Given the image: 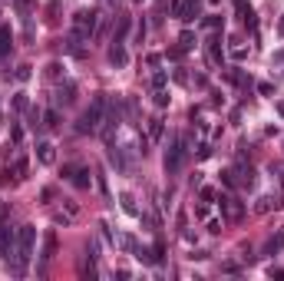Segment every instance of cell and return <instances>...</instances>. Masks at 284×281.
I'll return each mask as SVG.
<instances>
[{
    "mask_svg": "<svg viewBox=\"0 0 284 281\" xmlns=\"http://www.w3.org/2000/svg\"><path fill=\"white\" fill-rule=\"evenodd\" d=\"M221 23H225V20H221L218 13H212V17H205V27H208V30H218Z\"/></svg>",
    "mask_w": 284,
    "mask_h": 281,
    "instance_id": "obj_30",
    "label": "cell"
},
{
    "mask_svg": "<svg viewBox=\"0 0 284 281\" xmlns=\"http://www.w3.org/2000/svg\"><path fill=\"white\" fill-rule=\"evenodd\" d=\"M129 3H142V0H129Z\"/></svg>",
    "mask_w": 284,
    "mask_h": 281,
    "instance_id": "obj_51",
    "label": "cell"
},
{
    "mask_svg": "<svg viewBox=\"0 0 284 281\" xmlns=\"http://www.w3.org/2000/svg\"><path fill=\"white\" fill-rule=\"evenodd\" d=\"M278 33H281V37H284V17H281V20H278Z\"/></svg>",
    "mask_w": 284,
    "mask_h": 281,
    "instance_id": "obj_49",
    "label": "cell"
},
{
    "mask_svg": "<svg viewBox=\"0 0 284 281\" xmlns=\"http://www.w3.org/2000/svg\"><path fill=\"white\" fill-rule=\"evenodd\" d=\"M96 27H99V13L96 10H76V13H73V30H70V40L83 43V40H89V37L96 33Z\"/></svg>",
    "mask_w": 284,
    "mask_h": 281,
    "instance_id": "obj_3",
    "label": "cell"
},
{
    "mask_svg": "<svg viewBox=\"0 0 284 281\" xmlns=\"http://www.w3.org/2000/svg\"><path fill=\"white\" fill-rule=\"evenodd\" d=\"M10 139H13V142L23 139V129H20V126H13V129H10Z\"/></svg>",
    "mask_w": 284,
    "mask_h": 281,
    "instance_id": "obj_45",
    "label": "cell"
},
{
    "mask_svg": "<svg viewBox=\"0 0 284 281\" xmlns=\"http://www.w3.org/2000/svg\"><path fill=\"white\" fill-rule=\"evenodd\" d=\"M126 33H129V17H119V27H116V33H112V43H122Z\"/></svg>",
    "mask_w": 284,
    "mask_h": 281,
    "instance_id": "obj_22",
    "label": "cell"
},
{
    "mask_svg": "<svg viewBox=\"0 0 284 281\" xmlns=\"http://www.w3.org/2000/svg\"><path fill=\"white\" fill-rule=\"evenodd\" d=\"M53 255H56V235L50 232V235L43 238V255H40V258H43V261H50Z\"/></svg>",
    "mask_w": 284,
    "mask_h": 281,
    "instance_id": "obj_21",
    "label": "cell"
},
{
    "mask_svg": "<svg viewBox=\"0 0 284 281\" xmlns=\"http://www.w3.org/2000/svg\"><path fill=\"white\" fill-rule=\"evenodd\" d=\"M46 13H50V17H46V20H50V23H56V13H60V3H56V0H53V3H50V7H46Z\"/></svg>",
    "mask_w": 284,
    "mask_h": 281,
    "instance_id": "obj_36",
    "label": "cell"
},
{
    "mask_svg": "<svg viewBox=\"0 0 284 281\" xmlns=\"http://www.w3.org/2000/svg\"><path fill=\"white\" fill-rule=\"evenodd\" d=\"M136 43H145V20L136 23Z\"/></svg>",
    "mask_w": 284,
    "mask_h": 281,
    "instance_id": "obj_34",
    "label": "cell"
},
{
    "mask_svg": "<svg viewBox=\"0 0 284 281\" xmlns=\"http://www.w3.org/2000/svg\"><path fill=\"white\" fill-rule=\"evenodd\" d=\"M198 17H202V0H185V3H182V13H178V20L192 23V20H198Z\"/></svg>",
    "mask_w": 284,
    "mask_h": 281,
    "instance_id": "obj_10",
    "label": "cell"
},
{
    "mask_svg": "<svg viewBox=\"0 0 284 281\" xmlns=\"http://www.w3.org/2000/svg\"><path fill=\"white\" fill-rule=\"evenodd\" d=\"M99 228H103V238H106V241H109L112 248H116V238H112V232H109V225H106V222H103V225H99Z\"/></svg>",
    "mask_w": 284,
    "mask_h": 281,
    "instance_id": "obj_39",
    "label": "cell"
},
{
    "mask_svg": "<svg viewBox=\"0 0 284 281\" xmlns=\"http://www.w3.org/2000/svg\"><path fill=\"white\" fill-rule=\"evenodd\" d=\"M162 129H165V122H162L159 116L149 119V132H145V136H149V142H159V139H162Z\"/></svg>",
    "mask_w": 284,
    "mask_h": 281,
    "instance_id": "obj_17",
    "label": "cell"
},
{
    "mask_svg": "<svg viewBox=\"0 0 284 281\" xmlns=\"http://www.w3.org/2000/svg\"><path fill=\"white\" fill-rule=\"evenodd\" d=\"M46 76H50V80H60V76H63V66H60V63H50V66H46Z\"/></svg>",
    "mask_w": 284,
    "mask_h": 281,
    "instance_id": "obj_31",
    "label": "cell"
},
{
    "mask_svg": "<svg viewBox=\"0 0 284 281\" xmlns=\"http://www.w3.org/2000/svg\"><path fill=\"white\" fill-rule=\"evenodd\" d=\"M109 165H116V172H119V175H126V172L132 169V165H129V156H126V149L112 146V142H109Z\"/></svg>",
    "mask_w": 284,
    "mask_h": 281,
    "instance_id": "obj_8",
    "label": "cell"
},
{
    "mask_svg": "<svg viewBox=\"0 0 284 281\" xmlns=\"http://www.w3.org/2000/svg\"><path fill=\"white\" fill-rule=\"evenodd\" d=\"M126 116H129L132 122L139 119V99H136V96H126Z\"/></svg>",
    "mask_w": 284,
    "mask_h": 281,
    "instance_id": "obj_24",
    "label": "cell"
},
{
    "mask_svg": "<svg viewBox=\"0 0 284 281\" xmlns=\"http://www.w3.org/2000/svg\"><path fill=\"white\" fill-rule=\"evenodd\" d=\"M198 195H202V202H215V199H218V195H215V189H202Z\"/></svg>",
    "mask_w": 284,
    "mask_h": 281,
    "instance_id": "obj_38",
    "label": "cell"
},
{
    "mask_svg": "<svg viewBox=\"0 0 284 281\" xmlns=\"http://www.w3.org/2000/svg\"><path fill=\"white\" fill-rule=\"evenodd\" d=\"M221 271H225V275H235V271H238V265H235V261H225V265H221Z\"/></svg>",
    "mask_w": 284,
    "mask_h": 281,
    "instance_id": "obj_44",
    "label": "cell"
},
{
    "mask_svg": "<svg viewBox=\"0 0 284 281\" xmlns=\"http://www.w3.org/2000/svg\"><path fill=\"white\" fill-rule=\"evenodd\" d=\"M119 202H122V212H126V215L139 218V205H136V199H132L129 192H122V195H119Z\"/></svg>",
    "mask_w": 284,
    "mask_h": 281,
    "instance_id": "obj_18",
    "label": "cell"
},
{
    "mask_svg": "<svg viewBox=\"0 0 284 281\" xmlns=\"http://www.w3.org/2000/svg\"><path fill=\"white\" fill-rule=\"evenodd\" d=\"M13 3H17V10H20V13H30V0H13Z\"/></svg>",
    "mask_w": 284,
    "mask_h": 281,
    "instance_id": "obj_41",
    "label": "cell"
},
{
    "mask_svg": "<svg viewBox=\"0 0 284 281\" xmlns=\"http://www.w3.org/2000/svg\"><path fill=\"white\" fill-rule=\"evenodd\" d=\"M221 215L228 218V222H241L245 218V205H241L238 199H231V195H221Z\"/></svg>",
    "mask_w": 284,
    "mask_h": 281,
    "instance_id": "obj_7",
    "label": "cell"
},
{
    "mask_svg": "<svg viewBox=\"0 0 284 281\" xmlns=\"http://www.w3.org/2000/svg\"><path fill=\"white\" fill-rule=\"evenodd\" d=\"M231 56H235V60H245V56H248V50H245V46H235V50H231Z\"/></svg>",
    "mask_w": 284,
    "mask_h": 281,
    "instance_id": "obj_43",
    "label": "cell"
},
{
    "mask_svg": "<svg viewBox=\"0 0 284 281\" xmlns=\"http://www.w3.org/2000/svg\"><path fill=\"white\" fill-rule=\"evenodd\" d=\"M278 113H281V116H284V99H281V103H278Z\"/></svg>",
    "mask_w": 284,
    "mask_h": 281,
    "instance_id": "obj_50",
    "label": "cell"
},
{
    "mask_svg": "<svg viewBox=\"0 0 284 281\" xmlns=\"http://www.w3.org/2000/svg\"><path fill=\"white\" fill-rule=\"evenodd\" d=\"M281 245H284V232H278V235L268 238V245H264V255H278V251H281Z\"/></svg>",
    "mask_w": 284,
    "mask_h": 281,
    "instance_id": "obj_20",
    "label": "cell"
},
{
    "mask_svg": "<svg viewBox=\"0 0 284 281\" xmlns=\"http://www.w3.org/2000/svg\"><path fill=\"white\" fill-rule=\"evenodd\" d=\"M70 103H76V86H73V83H66V86L56 89V106H70Z\"/></svg>",
    "mask_w": 284,
    "mask_h": 281,
    "instance_id": "obj_13",
    "label": "cell"
},
{
    "mask_svg": "<svg viewBox=\"0 0 284 281\" xmlns=\"http://www.w3.org/2000/svg\"><path fill=\"white\" fill-rule=\"evenodd\" d=\"M13 255H17V232H13V228L0 218V258L10 261Z\"/></svg>",
    "mask_w": 284,
    "mask_h": 281,
    "instance_id": "obj_5",
    "label": "cell"
},
{
    "mask_svg": "<svg viewBox=\"0 0 284 281\" xmlns=\"http://www.w3.org/2000/svg\"><path fill=\"white\" fill-rule=\"evenodd\" d=\"M43 126L46 129H60V109H46L43 113Z\"/></svg>",
    "mask_w": 284,
    "mask_h": 281,
    "instance_id": "obj_23",
    "label": "cell"
},
{
    "mask_svg": "<svg viewBox=\"0 0 284 281\" xmlns=\"http://www.w3.org/2000/svg\"><path fill=\"white\" fill-rule=\"evenodd\" d=\"M155 106H169V93L165 89H155Z\"/></svg>",
    "mask_w": 284,
    "mask_h": 281,
    "instance_id": "obj_35",
    "label": "cell"
},
{
    "mask_svg": "<svg viewBox=\"0 0 284 281\" xmlns=\"http://www.w3.org/2000/svg\"><path fill=\"white\" fill-rule=\"evenodd\" d=\"M238 17H241V23H245L248 30H254V27H258V17H254V10L245 3V0H238Z\"/></svg>",
    "mask_w": 284,
    "mask_h": 281,
    "instance_id": "obj_14",
    "label": "cell"
},
{
    "mask_svg": "<svg viewBox=\"0 0 284 281\" xmlns=\"http://www.w3.org/2000/svg\"><path fill=\"white\" fill-rule=\"evenodd\" d=\"M208 156H212V146L202 142V146H198V159H208Z\"/></svg>",
    "mask_w": 284,
    "mask_h": 281,
    "instance_id": "obj_40",
    "label": "cell"
},
{
    "mask_svg": "<svg viewBox=\"0 0 284 281\" xmlns=\"http://www.w3.org/2000/svg\"><path fill=\"white\" fill-rule=\"evenodd\" d=\"M63 205H66V212H70V215L76 218V212H79V208H76V202H70V199H63Z\"/></svg>",
    "mask_w": 284,
    "mask_h": 281,
    "instance_id": "obj_42",
    "label": "cell"
},
{
    "mask_svg": "<svg viewBox=\"0 0 284 281\" xmlns=\"http://www.w3.org/2000/svg\"><path fill=\"white\" fill-rule=\"evenodd\" d=\"M27 169H30V162H27V159H17V162H13V175H17V179H23V175H27Z\"/></svg>",
    "mask_w": 284,
    "mask_h": 281,
    "instance_id": "obj_29",
    "label": "cell"
},
{
    "mask_svg": "<svg viewBox=\"0 0 284 281\" xmlns=\"http://www.w3.org/2000/svg\"><path fill=\"white\" fill-rule=\"evenodd\" d=\"M63 175L76 185V189H89V185H93V175H89L86 165H63Z\"/></svg>",
    "mask_w": 284,
    "mask_h": 281,
    "instance_id": "obj_6",
    "label": "cell"
},
{
    "mask_svg": "<svg viewBox=\"0 0 284 281\" xmlns=\"http://www.w3.org/2000/svg\"><path fill=\"white\" fill-rule=\"evenodd\" d=\"M205 53H208V60H212L215 66L225 63V50H221V37H218V33H215V37L205 43Z\"/></svg>",
    "mask_w": 284,
    "mask_h": 281,
    "instance_id": "obj_9",
    "label": "cell"
},
{
    "mask_svg": "<svg viewBox=\"0 0 284 281\" xmlns=\"http://www.w3.org/2000/svg\"><path fill=\"white\" fill-rule=\"evenodd\" d=\"M182 53H185L182 46H172V50H165V56H169V60H182Z\"/></svg>",
    "mask_w": 284,
    "mask_h": 281,
    "instance_id": "obj_37",
    "label": "cell"
},
{
    "mask_svg": "<svg viewBox=\"0 0 284 281\" xmlns=\"http://www.w3.org/2000/svg\"><path fill=\"white\" fill-rule=\"evenodd\" d=\"M281 205H284L281 192H271V195H264V199H258V212H271V208H281Z\"/></svg>",
    "mask_w": 284,
    "mask_h": 281,
    "instance_id": "obj_12",
    "label": "cell"
},
{
    "mask_svg": "<svg viewBox=\"0 0 284 281\" xmlns=\"http://www.w3.org/2000/svg\"><path fill=\"white\" fill-rule=\"evenodd\" d=\"M109 63H112V66H126V63H129V56H126L122 43H112V46H109Z\"/></svg>",
    "mask_w": 284,
    "mask_h": 281,
    "instance_id": "obj_15",
    "label": "cell"
},
{
    "mask_svg": "<svg viewBox=\"0 0 284 281\" xmlns=\"http://www.w3.org/2000/svg\"><path fill=\"white\" fill-rule=\"evenodd\" d=\"M235 175H238V185H245V189H251V185H254V169H251V165H241Z\"/></svg>",
    "mask_w": 284,
    "mask_h": 281,
    "instance_id": "obj_19",
    "label": "cell"
},
{
    "mask_svg": "<svg viewBox=\"0 0 284 281\" xmlns=\"http://www.w3.org/2000/svg\"><path fill=\"white\" fill-rule=\"evenodd\" d=\"M33 245H36V228L23 225L17 232V255H13V275H27V265L33 258Z\"/></svg>",
    "mask_w": 284,
    "mask_h": 281,
    "instance_id": "obj_1",
    "label": "cell"
},
{
    "mask_svg": "<svg viewBox=\"0 0 284 281\" xmlns=\"http://www.w3.org/2000/svg\"><path fill=\"white\" fill-rule=\"evenodd\" d=\"M13 109H17V113H27V109H30V103H27V93H17V96H13Z\"/></svg>",
    "mask_w": 284,
    "mask_h": 281,
    "instance_id": "obj_27",
    "label": "cell"
},
{
    "mask_svg": "<svg viewBox=\"0 0 284 281\" xmlns=\"http://www.w3.org/2000/svg\"><path fill=\"white\" fill-rule=\"evenodd\" d=\"M119 248H122V251H136V248H139V241H136L132 235H122V238H119Z\"/></svg>",
    "mask_w": 284,
    "mask_h": 281,
    "instance_id": "obj_28",
    "label": "cell"
},
{
    "mask_svg": "<svg viewBox=\"0 0 284 281\" xmlns=\"http://www.w3.org/2000/svg\"><path fill=\"white\" fill-rule=\"evenodd\" d=\"M208 232H212V235H218V232H221V222H218V218H215V222H208Z\"/></svg>",
    "mask_w": 284,
    "mask_h": 281,
    "instance_id": "obj_46",
    "label": "cell"
},
{
    "mask_svg": "<svg viewBox=\"0 0 284 281\" xmlns=\"http://www.w3.org/2000/svg\"><path fill=\"white\" fill-rule=\"evenodd\" d=\"M271 63H284V50H281V53H274V56H271Z\"/></svg>",
    "mask_w": 284,
    "mask_h": 281,
    "instance_id": "obj_48",
    "label": "cell"
},
{
    "mask_svg": "<svg viewBox=\"0 0 284 281\" xmlns=\"http://www.w3.org/2000/svg\"><path fill=\"white\" fill-rule=\"evenodd\" d=\"M132 255H136V258H139L142 265H155V255H152V248H136Z\"/></svg>",
    "mask_w": 284,
    "mask_h": 281,
    "instance_id": "obj_25",
    "label": "cell"
},
{
    "mask_svg": "<svg viewBox=\"0 0 284 281\" xmlns=\"http://www.w3.org/2000/svg\"><path fill=\"white\" fill-rule=\"evenodd\" d=\"M271 278H278V281H284V268H271Z\"/></svg>",
    "mask_w": 284,
    "mask_h": 281,
    "instance_id": "obj_47",
    "label": "cell"
},
{
    "mask_svg": "<svg viewBox=\"0 0 284 281\" xmlns=\"http://www.w3.org/2000/svg\"><path fill=\"white\" fill-rule=\"evenodd\" d=\"M165 83H169V76H165L162 70H159V73L152 76V86H155V89H165Z\"/></svg>",
    "mask_w": 284,
    "mask_h": 281,
    "instance_id": "obj_32",
    "label": "cell"
},
{
    "mask_svg": "<svg viewBox=\"0 0 284 281\" xmlns=\"http://www.w3.org/2000/svg\"><path fill=\"white\" fill-rule=\"evenodd\" d=\"M13 50V33L10 27H0V56H7Z\"/></svg>",
    "mask_w": 284,
    "mask_h": 281,
    "instance_id": "obj_16",
    "label": "cell"
},
{
    "mask_svg": "<svg viewBox=\"0 0 284 281\" xmlns=\"http://www.w3.org/2000/svg\"><path fill=\"white\" fill-rule=\"evenodd\" d=\"M36 159L43 165H53L56 162V146L53 142H36Z\"/></svg>",
    "mask_w": 284,
    "mask_h": 281,
    "instance_id": "obj_11",
    "label": "cell"
},
{
    "mask_svg": "<svg viewBox=\"0 0 284 281\" xmlns=\"http://www.w3.org/2000/svg\"><path fill=\"white\" fill-rule=\"evenodd\" d=\"M30 70H33V66H27V63L17 66V80H20V83H27V80H30Z\"/></svg>",
    "mask_w": 284,
    "mask_h": 281,
    "instance_id": "obj_33",
    "label": "cell"
},
{
    "mask_svg": "<svg viewBox=\"0 0 284 281\" xmlns=\"http://www.w3.org/2000/svg\"><path fill=\"white\" fill-rule=\"evenodd\" d=\"M185 159H188V136H175L169 152H165V172L175 175L182 165H185Z\"/></svg>",
    "mask_w": 284,
    "mask_h": 281,
    "instance_id": "obj_4",
    "label": "cell"
},
{
    "mask_svg": "<svg viewBox=\"0 0 284 281\" xmlns=\"http://www.w3.org/2000/svg\"><path fill=\"white\" fill-rule=\"evenodd\" d=\"M106 96L109 93H96L93 96V103H89V109L83 113V119H79V132H99V126H103V116H106Z\"/></svg>",
    "mask_w": 284,
    "mask_h": 281,
    "instance_id": "obj_2",
    "label": "cell"
},
{
    "mask_svg": "<svg viewBox=\"0 0 284 281\" xmlns=\"http://www.w3.org/2000/svg\"><path fill=\"white\" fill-rule=\"evenodd\" d=\"M178 46H182V50H192V46H195V33H192V30H182V37H178Z\"/></svg>",
    "mask_w": 284,
    "mask_h": 281,
    "instance_id": "obj_26",
    "label": "cell"
}]
</instances>
